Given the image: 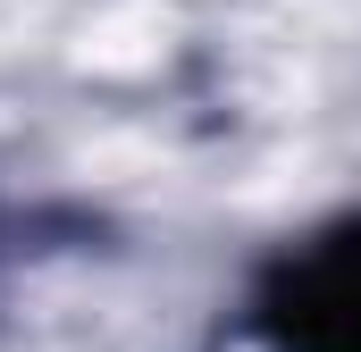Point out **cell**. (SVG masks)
<instances>
[{"label": "cell", "instance_id": "obj_1", "mask_svg": "<svg viewBox=\"0 0 361 352\" xmlns=\"http://www.w3.org/2000/svg\"><path fill=\"white\" fill-rule=\"evenodd\" d=\"M261 336L277 352H361V218L311 235L269 268Z\"/></svg>", "mask_w": 361, "mask_h": 352}]
</instances>
